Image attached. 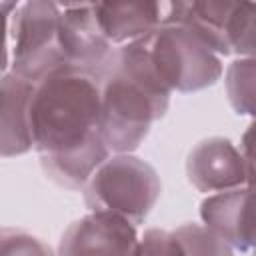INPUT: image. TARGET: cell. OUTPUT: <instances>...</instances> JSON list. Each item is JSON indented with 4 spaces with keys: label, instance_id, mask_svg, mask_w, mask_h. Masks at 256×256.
Returning <instances> with one entry per match:
<instances>
[{
    "label": "cell",
    "instance_id": "cell-12",
    "mask_svg": "<svg viewBox=\"0 0 256 256\" xmlns=\"http://www.w3.org/2000/svg\"><path fill=\"white\" fill-rule=\"evenodd\" d=\"M96 20L112 46L150 36L164 20V2H94Z\"/></svg>",
    "mask_w": 256,
    "mask_h": 256
},
{
    "label": "cell",
    "instance_id": "cell-8",
    "mask_svg": "<svg viewBox=\"0 0 256 256\" xmlns=\"http://www.w3.org/2000/svg\"><path fill=\"white\" fill-rule=\"evenodd\" d=\"M190 184L204 194L252 186V166L228 138L212 136L200 140L186 158Z\"/></svg>",
    "mask_w": 256,
    "mask_h": 256
},
{
    "label": "cell",
    "instance_id": "cell-2",
    "mask_svg": "<svg viewBox=\"0 0 256 256\" xmlns=\"http://www.w3.org/2000/svg\"><path fill=\"white\" fill-rule=\"evenodd\" d=\"M148 38L114 46L98 76L100 132L110 154H132L170 104V90L160 80Z\"/></svg>",
    "mask_w": 256,
    "mask_h": 256
},
{
    "label": "cell",
    "instance_id": "cell-14",
    "mask_svg": "<svg viewBox=\"0 0 256 256\" xmlns=\"http://www.w3.org/2000/svg\"><path fill=\"white\" fill-rule=\"evenodd\" d=\"M226 94L236 114H254V58H236L228 66Z\"/></svg>",
    "mask_w": 256,
    "mask_h": 256
},
{
    "label": "cell",
    "instance_id": "cell-4",
    "mask_svg": "<svg viewBox=\"0 0 256 256\" xmlns=\"http://www.w3.org/2000/svg\"><path fill=\"white\" fill-rule=\"evenodd\" d=\"M252 2H164V20L194 32L214 54L240 58L254 56Z\"/></svg>",
    "mask_w": 256,
    "mask_h": 256
},
{
    "label": "cell",
    "instance_id": "cell-6",
    "mask_svg": "<svg viewBox=\"0 0 256 256\" xmlns=\"http://www.w3.org/2000/svg\"><path fill=\"white\" fill-rule=\"evenodd\" d=\"M148 44L152 64L170 92H196L216 84L222 76V58L180 24L162 22L150 34Z\"/></svg>",
    "mask_w": 256,
    "mask_h": 256
},
{
    "label": "cell",
    "instance_id": "cell-13",
    "mask_svg": "<svg viewBox=\"0 0 256 256\" xmlns=\"http://www.w3.org/2000/svg\"><path fill=\"white\" fill-rule=\"evenodd\" d=\"M182 256H234V250L204 224H182L172 230Z\"/></svg>",
    "mask_w": 256,
    "mask_h": 256
},
{
    "label": "cell",
    "instance_id": "cell-11",
    "mask_svg": "<svg viewBox=\"0 0 256 256\" xmlns=\"http://www.w3.org/2000/svg\"><path fill=\"white\" fill-rule=\"evenodd\" d=\"M36 84L12 74L0 76V156L12 158L30 152V102Z\"/></svg>",
    "mask_w": 256,
    "mask_h": 256
},
{
    "label": "cell",
    "instance_id": "cell-10",
    "mask_svg": "<svg viewBox=\"0 0 256 256\" xmlns=\"http://www.w3.org/2000/svg\"><path fill=\"white\" fill-rule=\"evenodd\" d=\"M250 198L252 186H242L208 194L200 204V218L204 226L222 238L232 250L242 254H250L254 248Z\"/></svg>",
    "mask_w": 256,
    "mask_h": 256
},
{
    "label": "cell",
    "instance_id": "cell-3",
    "mask_svg": "<svg viewBox=\"0 0 256 256\" xmlns=\"http://www.w3.org/2000/svg\"><path fill=\"white\" fill-rule=\"evenodd\" d=\"M160 176L152 164L134 154H110L82 186L90 212L116 214L142 224L160 198Z\"/></svg>",
    "mask_w": 256,
    "mask_h": 256
},
{
    "label": "cell",
    "instance_id": "cell-5",
    "mask_svg": "<svg viewBox=\"0 0 256 256\" xmlns=\"http://www.w3.org/2000/svg\"><path fill=\"white\" fill-rule=\"evenodd\" d=\"M60 4L46 0L22 2L10 16V70L38 84L48 74L66 66L58 44Z\"/></svg>",
    "mask_w": 256,
    "mask_h": 256
},
{
    "label": "cell",
    "instance_id": "cell-16",
    "mask_svg": "<svg viewBox=\"0 0 256 256\" xmlns=\"http://www.w3.org/2000/svg\"><path fill=\"white\" fill-rule=\"evenodd\" d=\"M132 256H182V252L172 230L148 228L142 236H138Z\"/></svg>",
    "mask_w": 256,
    "mask_h": 256
},
{
    "label": "cell",
    "instance_id": "cell-7",
    "mask_svg": "<svg viewBox=\"0 0 256 256\" xmlns=\"http://www.w3.org/2000/svg\"><path fill=\"white\" fill-rule=\"evenodd\" d=\"M58 44L66 66L78 68L92 76H100L114 52L106 40L96 14L94 2L60 4Z\"/></svg>",
    "mask_w": 256,
    "mask_h": 256
},
{
    "label": "cell",
    "instance_id": "cell-15",
    "mask_svg": "<svg viewBox=\"0 0 256 256\" xmlns=\"http://www.w3.org/2000/svg\"><path fill=\"white\" fill-rule=\"evenodd\" d=\"M0 256H56L54 250L32 232L0 226Z\"/></svg>",
    "mask_w": 256,
    "mask_h": 256
},
{
    "label": "cell",
    "instance_id": "cell-9",
    "mask_svg": "<svg viewBox=\"0 0 256 256\" xmlns=\"http://www.w3.org/2000/svg\"><path fill=\"white\" fill-rule=\"evenodd\" d=\"M136 226L108 212H88L74 220L58 242L56 256H132Z\"/></svg>",
    "mask_w": 256,
    "mask_h": 256
},
{
    "label": "cell",
    "instance_id": "cell-1",
    "mask_svg": "<svg viewBox=\"0 0 256 256\" xmlns=\"http://www.w3.org/2000/svg\"><path fill=\"white\" fill-rule=\"evenodd\" d=\"M32 146L46 176L68 190H82L110 156L100 132L98 78L62 66L36 84L30 102Z\"/></svg>",
    "mask_w": 256,
    "mask_h": 256
},
{
    "label": "cell",
    "instance_id": "cell-17",
    "mask_svg": "<svg viewBox=\"0 0 256 256\" xmlns=\"http://www.w3.org/2000/svg\"><path fill=\"white\" fill-rule=\"evenodd\" d=\"M18 2H0V76L6 74L10 66V42H8V26L10 16L16 10Z\"/></svg>",
    "mask_w": 256,
    "mask_h": 256
}]
</instances>
